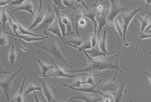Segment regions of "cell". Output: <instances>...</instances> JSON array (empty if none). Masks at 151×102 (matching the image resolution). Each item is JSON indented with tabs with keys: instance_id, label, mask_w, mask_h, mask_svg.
Instances as JSON below:
<instances>
[{
	"instance_id": "obj_1",
	"label": "cell",
	"mask_w": 151,
	"mask_h": 102,
	"mask_svg": "<svg viewBox=\"0 0 151 102\" xmlns=\"http://www.w3.org/2000/svg\"><path fill=\"white\" fill-rule=\"evenodd\" d=\"M82 52H83L84 54L87 58L88 66L85 68H84L83 69H81V70L66 71L67 72H83H83H87V73L88 72L89 74H94L96 71H102L111 69V70H117L121 72L122 74H124V72L118 66L119 54H118V56L116 64L115 65L113 63L109 62L108 61H106L93 58L88 55V53L85 50H83Z\"/></svg>"
},
{
	"instance_id": "obj_2",
	"label": "cell",
	"mask_w": 151,
	"mask_h": 102,
	"mask_svg": "<svg viewBox=\"0 0 151 102\" xmlns=\"http://www.w3.org/2000/svg\"><path fill=\"white\" fill-rule=\"evenodd\" d=\"M48 38V40L42 43L37 45V47L39 49L43 50L53 56V57L59 62L64 63L66 66L70 67L68 61L63 56L60 48L56 42V39L53 35H51Z\"/></svg>"
},
{
	"instance_id": "obj_3",
	"label": "cell",
	"mask_w": 151,
	"mask_h": 102,
	"mask_svg": "<svg viewBox=\"0 0 151 102\" xmlns=\"http://www.w3.org/2000/svg\"><path fill=\"white\" fill-rule=\"evenodd\" d=\"M48 13L45 16L44 19L40 24H39L36 27H35L32 30L38 32H43L46 36H48L47 30L56 18V14L54 10H52V9H51L49 4H48Z\"/></svg>"
},
{
	"instance_id": "obj_4",
	"label": "cell",
	"mask_w": 151,
	"mask_h": 102,
	"mask_svg": "<svg viewBox=\"0 0 151 102\" xmlns=\"http://www.w3.org/2000/svg\"><path fill=\"white\" fill-rule=\"evenodd\" d=\"M24 67H21L19 70L15 71L14 73H12L5 78L2 79L0 81V88L2 90L4 94L5 95L7 101H10V93L12 88V86L14 82L16 77L21 72V71L24 69Z\"/></svg>"
},
{
	"instance_id": "obj_5",
	"label": "cell",
	"mask_w": 151,
	"mask_h": 102,
	"mask_svg": "<svg viewBox=\"0 0 151 102\" xmlns=\"http://www.w3.org/2000/svg\"><path fill=\"white\" fill-rule=\"evenodd\" d=\"M51 62H52L54 66V71L52 73L45 75V77L46 78H76V77L85 76V75H89V73H86L83 72V74H79V75H70L68 74L66 71L64 70L62 67L59 66L58 64H57L54 62L53 60H51Z\"/></svg>"
},
{
	"instance_id": "obj_6",
	"label": "cell",
	"mask_w": 151,
	"mask_h": 102,
	"mask_svg": "<svg viewBox=\"0 0 151 102\" xmlns=\"http://www.w3.org/2000/svg\"><path fill=\"white\" fill-rule=\"evenodd\" d=\"M142 10V8H136L132 11L124 13L122 16L123 19V46H124L123 50H125L126 49L125 46V45L126 43V32L129 25L131 23V21L133 20L134 17L136 16V14Z\"/></svg>"
},
{
	"instance_id": "obj_7",
	"label": "cell",
	"mask_w": 151,
	"mask_h": 102,
	"mask_svg": "<svg viewBox=\"0 0 151 102\" xmlns=\"http://www.w3.org/2000/svg\"><path fill=\"white\" fill-rule=\"evenodd\" d=\"M110 1L111 2V7L107 16V20L108 24L111 25L118 15L124 11L125 9L122 7L116 0H110Z\"/></svg>"
},
{
	"instance_id": "obj_8",
	"label": "cell",
	"mask_w": 151,
	"mask_h": 102,
	"mask_svg": "<svg viewBox=\"0 0 151 102\" xmlns=\"http://www.w3.org/2000/svg\"><path fill=\"white\" fill-rule=\"evenodd\" d=\"M109 10L108 9H104L102 11H98L96 10V20L98 24V30H97V36L99 37L101 30L107 26L108 22L107 20V16L109 13Z\"/></svg>"
},
{
	"instance_id": "obj_9",
	"label": "cell",
	"mask_w": 151,
	"mask_h": 102,
	"mask_svg": "<svg viewBox=\"0 0 151 102\" xmlns=\"http://www.w3.org/2000/svg\"><path fill=\"white\" fill-rule=\"evenodd\" d=\"M39 5L38 8L37 12L36 14H35V17L34 18V21L32 23L29 27V29L30 30H32L35 27H36L38 25L40 24L43 20L45 18V9L42 3V0H39Z\"/></svg>"
},
{
	"instance_id": "obj_10",
	"label": "cell",
	"mask_w": 151,
	"mask_h": 102,
	"mask_svg": "<svg viewBox=\"0 0 151 102\" xmlns=\"http://www.w3.org/2000/svg\"><path fill=\"white\" fill-rule=\"evenodd\" d=\"M118 74V70H115V74L114 75L113 78L110 80L106 82V83L103 84L102 87L98 90L101 93H116L118 90V87L116 84V77Z\"/></svg>"
},
{
	"instance_id": "obj_11",
	"label": "cell",
	"mask_w": 151,
	"mask_h": 102,
	"mask_svg": "<svg viewBox=\"0 0 151 102\" xmlns=\"http://www.w3.org/2000/svg\"><path fill=\"white\" fill-rule=\"evenodd\" d=\"M102 82V80H100L97 84H96L94 86H92L90 87H86V88H76L70 86L69 85H68L67 84H63V86L67 87L69 89H71L72 90L78 91V92H81V93H89V94H101V92L99 91L97 88V87L98 86L99 84Z\"/></svg>"
},
{
	"instance_id": "obj_12",
	"label": "cell",
	"mask_w": 151,
	"mask_h": 102,
	"mask_svg": "<svg viewBox=\"0 0 151 102\" xmlns=\"http://www.w3.org/2000/svg\"><path fill=\"white\" fill-rule=\"evenodd\" d=\"M39 80L40 82L41 86L42 87V90L44 96L46 98L47 102H56V101L54 97L52 91L50 89V88L47 85L46 82L44 79L42 78L41 77H39Z\"/></svg>"
},
{
	"instance_id": "obj_13",
	"label": "cell",
	"mask_w": 151,
	"mask_h": 102,
	"mask_svg": "<svg viewBox=\"0 0 151 102\" xmlns=\"http://www.w3.org/2000/svg\"><path fill=\"white\" fill-rule=\"evenodd\" d=\"M47 31L50 32V33H51L53 35H56L58 37H59L61 40V41L63 43L64 46L66 48H67V44L65 42V40L64 39L63 37V34H62V33L61 31L60 28L59 27V25L58 23V21L56 20V18H55V20H54L53 22L50 26Z\"/></svg>"
},
{
	"instance_id": "obj_14",
	"label": "cell",
	"mask_w": 151,
	"mask_h": 102,
	"mask_svg": "<svg viewBox=\"0 0 151 102\" xmlns=\"http://www.w3.org/2000/svg\"><path fill=\"white\" fill-rule=\"evenodd\" d=\"M85 51L88 53V55L93 58H96L100 57V56H104L105 57V56H106L107 55L115 54H117V53H119V51L113 52V53H104L100 50L98 44L95 47H91L90 49H88V50H85Z\"/></svg>"
},
{
	"instance_id": "obj_15",
	"label": "cell",
	"mask_w": 151,
	"mask_h": 102,
	"mask_svg": "<svg viewBox=\"0 0 151 102\" xmlns=\"http://www.w3.org/2000/svg\"><path fill=\"white\" fill-rule=\"evenodd\" d=\"M16 11H25L30 13L31 16L34 18L35 13L34 12V4L32 2V0H26L22 5L18 7L13 10V12Z\"/></svg>"
},
{
	"instance_id": "obj_16",
	"label": "cell",
	"mask_w": 151,
	"mask_h": 102,
	"mask_svg": "<svg viewBox=\"0 0 151 102\" xmlns=\"http://www.w3.org/2000/svg\"><path fill=\"white\" fill-rule=\"evenodd\" d=\"M104 98V96H101L99 98H93V97H91L86 96L83 94H80L78 95H75L72 96L71 98H70L68 100V102H71L73 100H81L85 102H98L102 101L103 98Z\"/></svg>"
},
{
	"instance_id": "obj_17",
	"label": "cell",
	"mask_w": 151,
	"mask_h": 102,
	"mask_svg": "<svg viewBox=\"0 0 151 102\" xmlns=\"http://www.w3.org/2000/svg\"><path fill=\"white\" fill-rule=\"evenodd\" d=\"M53 10L55 11L56 18L58 21V23L59 25V27L60 28L61 31L63 34V37L64 40H65L66 37V32H67V27L66 26L63 24L62 20H61V13H60V10L58 8L56 5L53 4Z\"/></svg>"
},
{
	"instance_id": "obj_18",
	"label": "cell",
	"mask_w": 151,
	"mask_h": 102,
	"mask_svg": "<svg viewBox=\"0 0 151 102\" xmlns=\"http://www.w3.org/2000/svg\"><path fill=\"white\" fill-rule=\"evenodd\" d=\"M80 16L88 18L94 24V32L97 33V30H98V24L96 20V9L95 10H88V12H85V13H81Z\"/></svg>"
},
{
	"instance_id": "obj_19",
	"label": "cell",
	"mask_w": 151,
	"mask_h": 102,
	"mask_svg": "<svg viewBox=\"0 0 151 102\" xmlns=\"http://www.w3.org/2000/svg\"><path fill=\"white\" fill-rule=\"evenodd\" d=\"M18 37L21 40H23L26 42H37V41H42L45 39H47L48 36H43V37H34L29 35H21L18 34L17 35H14Z\"/></svg>"
},
{
	"instance_id": "obj_20",
	"label": "cell",
	"mask_w": 151,
	"mask_h": 102,
	"mask_svg": "<svg viewBox=\"0 0 151 102\" xmlns=\"http://www.w3.org/2000/svg\"><path fill=\"white\" fill-rule=\"evenodd\" d=\"M27 77H25L22 82V85L21 87L19 88V90L18 91L17 93L15 95V96L13 97V98L12 99L11 102H23L24 100V93H23V88H24V85L26 82V80L27 79Z\"/></svg>"
},
{
	"instance_id": "obj_21",
	"label": "cell",
	"mask_w": 151,
	"mask_h": 102,
	"mask_svg": "<svg viewBox=\"0 0 151 102\" xmlns=\"http://www.w3.org/2000/svg\"><path fill=\"white\" fill-rule=\"evenodd\" d=\"M37 61L41 69V73L39 75V77H45V75H47V74L48 72L49 71L54 69V66L44 63L39 59H37Z\"/></svg>"
},
{
	"instance_id": "obj_22",
	"label": "cell",
	"mask_w": 151,
	"mask_h": 102,
	"mask_svg": "<svg viewBox=\"0 0 151 102\" xmlns=\"http://www.w3.org/2000/svg\"><path fill=\"white\" fill-rule=\"evenodd\" d=\"M8 5L2 7L0 13L1 24L2 25L3 30L5 33H6V30H5L6 24L8 22V14L6 12V8H8Z\"/></svg>"
},
{
	"instance_id": "obj_23",
	"label": "cell",
	"mask_w": 151,
	"mask_h": 102,
	"mask_svg": "<svg viewBox=\"0 0 151 102\" xmlns=\"http://www.w3.org/2000/svg\"><path fill=\"white\" fill-rule=\"evenodd\" d=\"M124 85H125V83L123 82V83H121L120 87L118 89L117 91L116 92V93L115 94L114 102H119L123 101V99L124 98V95H125Z\"/></svg>"
},
{
	"instance_id": "obj_24",
	"label": "cell",
	"mask_w": 151,
	"mask_h": 102,
	"mask_svg": "<svg viewBox=\"0 0 151 102\" xmlns=\"http://www.w3.org/2000/svg\"><path fill=\"white\" fill-rule=\"evenodd\" d=\"M17 24L18 25V33L21 35H29L34 36V37H43V35H38V34L33 33L29 29H27L25 27H24L22 25H21L18 21H17Z\"/></svg>"
},
{
	"instance_id": "obj_25",
	"label": "cell",
	"mask_w": 151,
	"mask_h": 102,
	"mask_svg": "<svg viewBox=\"0 0 151 102\" xmlns=\"http://www.w3.org/2000/svg\"><path fill=\"white\" fill-rule=\"evenodd\" d=\"M8 59L12 65H13L16 62L17 53H16L14 43H12V46L10 47L9 54H8Z\"/></svg>"
},
{
	"instance_id": "obj_26",
	"label": "cell",
	"mask_w": 151,
	"mask_h": 102,
	"mask_svg": "<svg viewBox=\"0 0 151 102\" xmlns=\"http://www.w3.org/2000/svg\"><path fill=\"white\" fill-rule=\"evenodd\" d=\"M151 16V12L147 16L145 17H142V16H137V18L140 21V26H141V30L140 32L139 33V34L140 33H143L144 31L145 30V29H146L147 26H148V23H149V18Z\"/></svg>"
},
{
	"instance_id": "obj_27",
	"label": "cell",
	"mask_w": 151,
	"mask_h": 102,
	"mask_svg": "<svg viewBox=\"0 0 151 102\" xmlns=\"http://www.w3.org/2000/svg\"><path fill=\"white\" fill-rule=\"evenodd\" d=\"M100 50L105 53H107V32L105 30L103 33L102 37L101 39H100L98 44Z\"/></svg>"
},
{
	"instance_id": "obj_28",
	"label": "cell",
	"mask_w": 151,
	"mask_h": 102,
	"mask_svg": "<svg viewBox=\"0 0 151 102\" xmlns=\"http://www.w3.org/2000/svg\"><path fill=\"white\" fill-rule=\"evenodd\" d=\"M61 20L63 24H64L67 27L66 36L70 34H73V33L71 32V21L69 18L68 16L61 13Z\"/></svg>"
},
{
	"instance_id": "obj_29",
	"label": "cell",
	"mask_w": 151,
	"mask_h": 102,
	"mask_svg": "<svg viewBox=\"0 0 151 102\" xmlns=\"http://www.w3.org/2000/svg\"><path fill=\"white\" fill-rule=\"evenodd\" d=\"M65 42L66 44H72L77 46H81L83 42V38L78 37L75 38H70L69 39H65Z\"/></svg>"
},
{
	"instance_id": "obj_30",
	"label": "cell",
	"mask_w": 151,
	"mask_h": 102,
	"mask_svg": "<svg viewBox=\"0 0 151 102\" xmlns=\"http://www.w3.org/2000/svg\"><path fill=\"white\" fill-rule=\"evenodd\" d=\"M42 90V87L37 86L33 85L32 83H30L28 85L26 89L24 92V95L26 96L27 95L30 94L31 93H34V91H39Z\"/></svg>"
},
{
	"instance_id": "obj_31",
	"label": "cell",
	"mask_w": 151,
	"mask_h": 102,
	"mask_svg": "<svg viewBox=\"0 0 151 102\" xmlns=\"http://www.w3.org/2000/svg\"><path fill=\"white\" fill-rule=\"evenodd\" d=\"M69 46H71V47H74L76 48H77L78 49V51L80 52H82L83 50H88V49H90L91 48V41H86L85 42H83V44L80 46H77L75 45H72V44H67Z\"/></svg>"
},
{
	"instance_id": "obj_32",
	"label": "cell",
	"mask_w": 151,
	"mask_h": 102,
	"mask_svg": "<svg viewBox=\"0 0 151 102\" xmlns=\"http://www.w3.org/2000/svg\"><path fill=\"white\" fill-rule=\"evenodd\" d=\"M98 75L94 74H89V75H87V78L86 79V80L83 81V84H88L91 86H94L96 84L95 82L94 77H98Z\"/></svg>"
},
{
	"instance_id": "obj_33",
	"label": "cell",
	"mask_w": 151,
	"mask_h": 102,
	"mask_svg": "<svg viewBox=\"0 0 151 102\" xmlns=\"http://www.w3.org/2000/svg\"><path fill=\"white\" fill-rule=\"evenodd\" d=\"M64 5L69 9L75 10L77 9V4L75 1L72 0H62Z\"/></svg>"
},
{
	"instance_id": "obj_34",
	"label": "cell",
	"mask_w": 151,
	"mask_h": 102,
	"mask_svg": "<svg viewBox=\"0 0 151 102\" xmlns=\"http://www.w3.org/2000/svg\"><path fill=\"white\" fill-rule=\"evenodd\" d=\"M8 43L9 40L5 33L0 32V47H6Z\"/></svg>"
},
{
	"instance_id": "obj_35",
	"label": "cell",
	"mask_w": 151,
	"mask_h": 102,
	"mask_svg": "<svg viewBox=\"0 0 151 102\" xmlns=\"http://www.w3.org/2000/svg\"><path fill=\"white\" fill-rule=\"evenodd\" d=\"M114 24V26L116 30V31L118 33V34H119V35L121 37H123V27L121 26V25L119 23V21H118V20L117 19V18H116L113 22Z\"/></svg>"
},
{
	"instance_id": "obj_36",
	"label": "cell",
	"mask_w": 151,
	"mask_h": 102,
	"mask_svg": "<svg viewBox=\"0 0 151 102\" xmlns=\"http://www.w3.org/2000/svg\"><path fill=\"white\" fill-rule=\"evenodd\" d=\"M90 41L92 47H95L98 44V36L97 32H94L93 34H91Z\"/></svg>"
},
{
	"instance_id": "obj_37",
	"label": "cell",
	"mask_w": 151,
	"mask_h": 102,
	"mask_svg": "<svg viewBox=\"0 0 151 102\" xmlns=\"http://www.w3.org/2000/svg\"><path fill=\"white\" fill-rule=\"evenodd\" d=\"M151 38V35H149V34H147V33H145V34H143V33H140L139 34V41L136 45V47H135V51H137V49H138V47H139V45L140 42V41H142V39H148V38Z\"/></svg>"
},
{
	"instance_id": "obj_38",
	"label": "cell",
	"mask_w": 151,
	"mask_h": 102,
	"mask_svg": "<svg viewBox=\"0 0 151 102\" xmlns=\"http://www.w3.org/2000/svg\"><path fill=\"white\" fill-rule=\"evenodd\" d=\"M51 1L53 2V4L56 5L60 10L68 9V8L64 5L62 0H51Z\"/></svg>"
},
{
	"instance_id": "obj_39",
	"label": "cell",
	"mask_w": 151,
	"mask_h": 102,
	"mask_svg": "<svg viewBox=\"0 0 151 102\" xmlns=\"http://www.w3.org/2000/svg\"><path fill=\"white\" fill-rule=\"evenodd\" d=\"M83 85V81L81 79L76 77L73 83L70 85V86L76 87V88H81Z\"/></svg>"
},
{
	"instance_id": "obj_40",
	"label": "cell",
	"mask_w": 151,
	"mask_h": 102,
	"mask_svg": "<svg viewBox=\"0 0 151 102\" xmlns=\"http://www.w3.org/2000/svg\"><path fill=\"white\" fill-rule=\"evenodd\" d=\"M26 1V0H12V1L9 4V5L19 7L22 5Z\"/></svg>"
},
{
	"instance_id": "obj_41",
	"label": "cell",
	"mask_w": 151,
	"mask_h": 102,
	"mask_svg": "<svg viewBox=\"0 0 151 102\" xmlns=\"http://www.w3.org/2000/svg\"><path fill=\"white\" fill-rule=\"evenodd\" d=\"M11 72H9L8 71L4 69L3 67L2 63H1V56H0V75H3V74H8L10 75L11 74Z\"/></svg>"
},
{
	"instance_id": "obj_42",
	"label": "cell",
	"mask_w": 151,
	"mask_h": 102,
	"mask_svg": "<svg viewBox=\"0 0 151 102\" xmlns=\"http://www.w3.org/2000/svg\"><path fill=\"white\" fill-rule=\"evenodd\" d=\"M75 1L76 4L77 5H78V4H81V5H83V7L86 8L88 10H90V9L86 5V3H85V0H75Z\"/></svg>"
},
{
	"instance_id": "obj_43",
	"label": "cell",
	"mask_w": 151,
	"mask_h": 102,
	"mask_svg": "<svg viewBox=\"0 0 151 102\" xmlns=\"http://www.w3.org/2000/svg\"><path fill=\"white\" fill-rule=\"evenodd\" d=\"M12 0H1L0 1V7H5L9 5L10 2Z\"/></svg>"
},
{
	"instance_id": "obj_44",
	"label": "cell",
	"mask_w": 151,
	"mask_h": 102,
	"mask_svg": "<svg viewBox=\"0 0 151 102\" xmlns=\"http://www.w3.org/2000/svg\"><path fill=\"white\" fill-rule=\"evenodd\" d=\"M147 29H145V30L144 31L143 34H145V33H147V32H148V30H150V29H151V21L148 23V26H147Z\"/></svg>"
},
{
	"instance_id": "obj_45",
	"label": "cell",
	"mask_w": 151,
	"mask_h": 102,
	"mask_svg": "<svg viewBox=\"0 0 151 102\" xmlns=\"http://www.w3.org/2000/svg\"><path fill=\"white\" fill-rule=\"evenodd\" d=\"M143 1H145L146 2V7L145 8V10H147V9L148 8L149 5L151 4V0H143Z\"/></svg>"
},
{
	"instance_id": "obj_46",
	"label": "cell",
	"mask_w": 151,
	"mask_h": 102,
	"mask_svg": "<svg viewBox=\"0 0 151 102\" xmlns=\"http://www.w3.org/2000/svg\"><path fill=\"white\" fill-rule=\"evenodd\" d=\"M145 75L147 76L148 78L149 79L150 82V83H151V72H145Z\"/></svg>"
},
{
	"instance_id": "obj_47",
	"label": "cell",
	"mask_w": 151,
	"mask_h": 102,
	"mask_svg": "<svg viewBox=\"0 0 151 102\" xmlns=\"http://www.w3.org/2000/svg\"><path fill=\"white\" fill-rule=\"evenodd\" d=\"M33 93H34L35 98V101H36V102H40V101H39V98H38V96H37V94H36V91H34Z\"/></svg>"
},
{
	"instance_id": "obj_48",
	"label": "cell",
	"mask_w": 151,
	"mask_h": 102,
	"mask_svg": "<svg viewBox=\"0 0 151 102\" xmlns=\"http://www.w3.org/2000/svg\"><path fill=\"white\" fill-rule=\"evenodd\" d=\"M97 3H98V0H96V1H95V2H94V4L93 5V7H96V6H97Z\"/></svg>"
},
{
	"instance_id": "obj_49",
	"label": "cell",
	"mask_w": 151,
	"mask_h": 102,
	"mask_svg": "<svg viewBox=\"0 0 151 102\" xmlns=\"http://www.w3.org/2000/svg\"><path fill=\"white\" fill-rule=\"evenodd\" d=\"M151 33V29L150 30H148V32H147V33Z\"/></svg>"
},
{
	"instance_id": "obj_50",
	"label": "cell",
	"mask_w": 151,
	"mask_h": 102,
	"mask_svg": "<svg viewBox=\"0 0 151 102\" xmlns=\"http://www.w3.org/2000/svg\"><path fill=\"white\" fill-rule=\"evenodd\" d=\"M105 1V0H100V2H102V1Z\"/></svg>"
},
{
	"instance_id": "obj_51",
	"label": "cell",
	"mask_w": 151,
	"mask_h": 102,
	"mask_svg": "<svg viewBox=\"0 0 151 102\" xmlns=\"http://www.w3.org/2000/svg\"><path fill=\"white\" fill-rule=\"evenodd\" d=\"M149 54L151 55V51H150V53H149Z\"/></svg>"
},
{
	"instance_id": "obj_52",
	"label": "cell",
	"mask_w": 151,
	"mask_h": 102,
	"mask_svg": "<svg viewBox=\"0 0 151 102\" xmlns=\"http://www.w3.org/2000/svg\"><path fill=\"white\" fill-rule=\"evenodd\" d=\"M0 1H1V0H0Z\"/></svg>"
}]
</instances>
